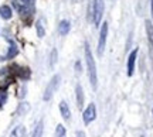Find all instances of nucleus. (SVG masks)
Returning a JSON list of instances; mask_svg holds the SVG:
<instances>
[{
	"instance_id": "nucleus-1",
	"label": "nucleus",
	"mask_w": 153,
	"mask_h": 137,
	"mask_svg": "<svg viewBox=\"0 0 153 137\" xmlns=\"http://www.w3.org/2000/svg\"><path fill=\"white\" fill-rule=\"evenodd\" d=\"M85 60H87V69L89 74V81L92 85V89L97 91V82H98V78H97V66H95V61H94L92 52L89 45L85 44Z\"/></svg>"
},
{
	"instance_id": "nucleus-2",
	"label": "nucleus",
	"mask_w": 153,
	"mask_h": 137,
	"mask_svg": "<svg viewBox=\"0 0 153 137\" xmlns=\"http://www.w3.org/2000/svg\"><path fill=\"white\" fill-rule=\"evenodd\" d=\"M58 85H60V75H55V77H53V79L50 81V83L45 88V92H44V96H43L44 100H50L51 99V96L54 95V92L58 88Z\"/></svg>"
},
{
	"instance_id": "nucleus-3",
	"label": "nucleus",
	"mask_w": 153,
	"mask_h": 137,
	"mask_svg": "<svg viewBox=\"0 0 153 137\" xmlns=\"http://www.w3.org/2000/svg\"><path fill=\"white\" fill-rule=\"evenodd\" d=\"M104 14V0H94V20L92 21L98 26Z\"/></svg>"
},
{
	"instance_id": "nucleus-4",
	"label": "nucleus",
	"mask_w": 153,
	"mask_h": 137,
	"mask_svg": "<svg viewBox=\"0 0 153 137\" xmlns=\"http://www.w3.org/2000/svg\"><path fill=\"white\" fill-rule=\"evenodd\" d=\"M106 37H108V23H104L101 27V33H99V40H98V54L102 55L106 44Z\"/></svg>"
},
{
	"instance_id": "nucleus-5",
	"label": "nucleus",
	"mask_w": 153,
	"mask_h": 137,
	"mask_svg": "<svg viewBox=\"0 0 153 137\" xmlns=\"http://www.w3.org/2000/svg\"><path fill=\"white\" fill-rule=\"evenodd\" d=\"M95 117H97V109H95V105L89 103L87 106V109L84 110V113H82L84 123H85V124H89L91 122L95 120Z\"/></svg>"
},
{
	"instance_id": "nucleus-6",
	"label": "nucleus",
	"mask_w": 153,
	"mask_h": 137,
	"mask_svg": "<svg viewBox=\"0 0 153 137\" xmlns=\"http://www.w3.org/2000/svg\"><path fill=\"white\" fill-rule=\"evenodd\" d=\"M136 57H137V49H133L131 54H129V58H128V75L132 77L133 72H135V62H136Z\"/></svg>"
},
{
	"instance_id": "nucleus-7",
	"label": "nucleus",
	"mask_w": 153,
	"mask_h": 137,
	"mask_svg": "<svg viewBox=\"0 0 153 137\" xmlns=\"http://www.w3.org/2000/svg\"><path fill=\"white\" fill-rule=\"evenodd\" d=\"M75 95H76V105L81 109L82 106H84V91H82V86L79 83L76 85V88H75Z\"/></svg>"
},
{
	"instance_id": "nucleus-8",
	"label": "nucleus",
	"mask_w": 153,
	"mask_h": 137,
	"mask_svg": "<svg viewBox=\"0 0 153 137\" xmlns=\"http://www.w3.org/2000/svg\"><path fill=\"white\" fill-rule=\"evenodd\" d=\"M60 112H61V116L65 119V120H68L70 119V116H71V112H70V108H68V105H67V102H61L60 103Z\"/></svg>"
},
{
	"instance_id": "nucleus-9",
	"label": "nucleus",
	"mask_w": 153,
	"mask_h": 137,
	"mask_svg": "<svg viewBox=\"0 0 153 137\" xmlns=\"http://www.w3.org/2000/svg\"><path fill=\"white\" fill-rule=\"evenodd\" d=\"M145 26H146V34H148L149 43H150V45L153 47V24L150 20H146V21H145Z\"/></svg>"
},
{
	"instance_id": "nucleus-10",
	"label": "nucleus",
	"mask_w": 153,
	"mask_h": 137,
	"mask_svg": "<svg viewBox=\"0 0 153 137\" xmlns=\"http://www.w3.org/2000/svg\"><path fill=\"white\" fill-rule=\"evenodd\" d=\"M24 136H26V127L24 126L14 127V130H13L10 134V137H24Z\"/></svg>"
},
{
	"instance_id": "nucleus-11",
	"label": "nucleus",
	"mask_w": 153,
	"mask_h": 137,
	"mask_svg": "<svg viewBox=\"0 0 153 137\" xmlns=\"http://www.w3.org/2000/svg\"><path fill=\"white\" fill-rule=\"evenodd\" d=\"M70 23L67 21V20H62V21L60 23V26H58V31H60L61 35H65V34H68V31H70Z\"/></svg>"
},
{
	"instance_id": "nucleus-12",
	"label": "nucleus",
	"mask_w": 153,
	"mask_h": 137,
	"mask_svg": "<svg viewBox=\"0 0 153 137\" xmlns=\"http://www.w3.org/2000/svg\"><path fill=\"white\" fill-rule=\"evenodd\" d=\"M0 16L3 17L4 20L11 18V9L9 6H1V7H0Z\"/></svg>"
},
{
	"instance_id": "nucleus-13",
	"label": "nucleus",
	"mask_w": 153,
	"mask_h": 137,
	"mask_svg": "<svg viewBox=\"0 0 153 137\" xmlns=\"http://www.w3.org/2000/svg\"><path fill=\"white\" fill-rule=\"evenodd\" d=\"M17 54H19V48H17V45L14 44V43H10V48H9V52H7V60L14 58Z\"/></svg>"
},
{
	"instance_id": "nucleus-14",
	"label": "nucleus",
	"mask_w": 153,
	"mask_h": 137,
	"mask_svg": "<svg viewBox=\"0 0 153 137\" xmlns=\"http://www.w3.org/2000/svg\"><path fill=\"white\" fill-rule=\"evenodd\" d=\"M37 35L41 38V37H44V34H45V30H44V21L43 20H38L37 21Z\"/></svg>"
},
{
	"instance_id": "nucleus-15",
	"label": "nucleus",
	"mask_w": 153,
	"mask_h": 137,
	"mask_svg": "<svg viewBox=\"0 0 153 137\" xmlns=\"http://www.w3.org/2000/svg\"><path fill=\"white\" fill-rule=\"evenodd\" d=\"M16 74L20 78H23V79H26V78L30 77V71H28L27 68H19V71H17Z\"/></svg>"
},
{
	"instance_id": "nucleus-16",
	"label": "nucleus",
	"mask_w": 153,
	"mask_h": 137,
	"mask_svg": "<svg viewBox=\"0 0 153 137\" xmlns=\"http://www.w3.org/2000/svg\"><path fill=\"white\" fill-rule=\"evenodd\" d=\"M43 136V122H40L33 133V137H41Z\"/></svg>"
},
{
	"instance_id": "nucleus-17",
	"label": "nucleus",
	"mask_w": 153,
	"mask_h": 137,
	"mask_svg": "<svg viewBox=\"0 0 153 137\" xmlns=\"http://www.w3.org/2000/svg\"><path fill=\"white\" fill-rule=\"evenodd\" d=\"M64 134H65L64 126H62V124H58V126H57V132H55V137H62Z\"/></svg>"
},
{
	"instance_id": "nucleus-18",
	"label": "nucleus",
	"mask_w": 153,
	"mask_h": 137,
	"mask_svg": "<svg viewBox=\"0 0 153 137\" xmlns=\"http://www.w3.org/2000/svg\"><path fill=\"white\" fill-rule=\"evenodd\" d=\"M28 109H30L28 103H22L20 105V108H19V110H17V113H19V115H23V113H26Z\"/></svg>"
},
{
	"instance_id": "nucleus-19",
	"label": "nucleus",
	"mask_w": 153,
	"mask_h": 137,
	"mask_svg": "<svg viewBox=\"0 0 153 137\" xmlns=\"http://www.w3.org/2000/svg\"><path fill=\"white\" fill-rule=\"evenodd\" d=\"M55 58H57V51H55V49H53V52H51V62H50V64H51V66L55 64Z\"/></svg>"
},
{
	"instance_id": "nucleus-20",
	"label": "nucleus",
	"mask_w": 153,
	"mask_h": 137,
	"mask_svg": "<svg viewBox=\"0 0 153 137\" xmlns=\"http://www.w3.org/2000/svg\"><path fill=\"white\" fill-rule=\"evenodd\" d=\"M6 96H7V95H6V92H0V106H1V105L4 103Z\"/></svg>"
},
{
	"instance_id": "nucleus-21",
	"label": "nucleus",
	"mask_w": 153,
	"mask_h": 137,
	"mask_svg": "<svg viewBox=\"0 0 153 137\" xmlns=\"http://www.w3.org/2000/svg\"><path fill=\"white\" fill-rule=\"evenodd\" d=\"M76 137H87L84 132H76Z\"/></svg>"
},
{
	"instance_id": "nucleus-22",
	"label": "nucleus",
	"mask_w": 153,
	"mask_h": 137,
	"mask_svg": "<svg viewBox=\"0 0 153 137\" xmlns=\"http://www.w3.org/2000/svg\"><path fill=\"white\" fill-rule=\"evenodd\" d=\"M152 17H153V0H152Z\"/></svg>"
}]
</instances>
